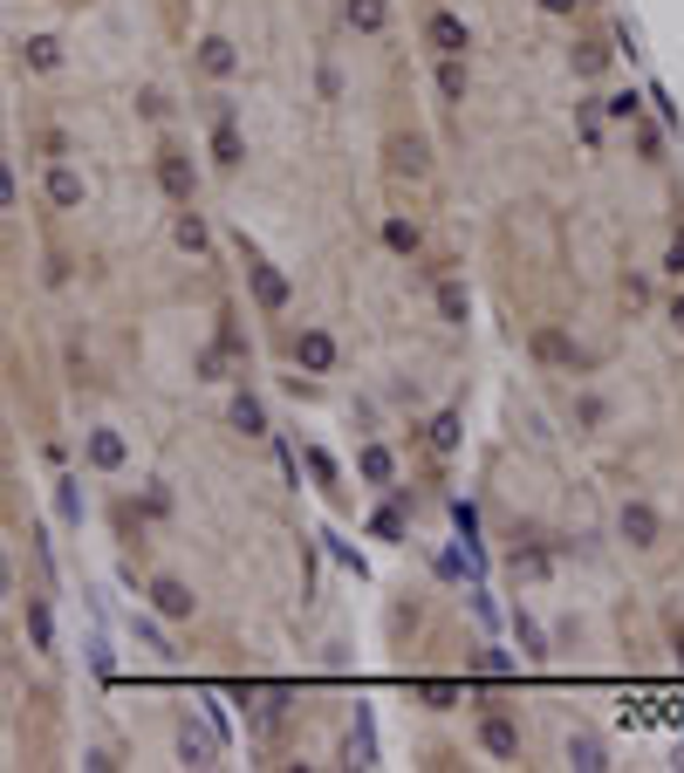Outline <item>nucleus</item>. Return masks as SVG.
Returning <instances> with one entry per match:
<instances>
[{"label":"nucleus","instance_id":"nucleus-11","mask_svg":"<svg viewBox=\"0 0 684 773\" xmlns=\"http://www.w3.org/2000/svg\"><path fill=\"white\" fill-rule=\"evenodd\" d=\"M616 534L629 540V548H657V540H664V513H657L650 500H623L616 507Z\"/></svg>","mask_w":684,"mask_h":773},{"label":"nucleus","instance_id":"nucleus-2","mask_svg":"<svg viewBox=\"0 0 684 773\" xmlns=\"http://www.w3.org/2000/svg\"><path fill=\"white\" fill-rule=\"evenodd\" d=\"M288 356H295V370H301V377H336V364H343V343L328 336L322 322H301L295 336H288Z\"/></svg>","mask_w":684,"mask_h":773},{"label":"nucleus","instance_id":"nucleus-20","mask_svg":"<svg viewBox=\"0 0 684 773\" xmlns=\"http://www.w3.org/2000/svg\"><path fill=\"white\" fill-rule=\"evenodd\" d=\"M384 247L397 253V261H418V253H424V226L404 219V213H384Z\"/></svg>","mask_w":684,"mask_h":773},{"label":"nucleus","instance_id":"nucleus-17","mask_svg":"<svg viewBox=\"0 0 684 773\" xmlns=\"http://www.w3.org/2000/svg\"><path fill=\"white\" fill-rule=\"evenodd\" d=\"M226 425H233L240 438H267V404H261V397H253L247 383H240V391L226 397Z\"/></svg>","mask_w":684,"mask_h":773},{"label":"nucleus","instance_id":"nucleus-22","mask_svg":"<svg viewBox=\"0 0 684 773\" xmlns=\"http://www.w3.org/2000/svg\"><path fill=\"white\" fill-rule=\"evenodd\" d=\"M568 69L581 75V83H596V75L610 69V41H575V56H568Z\"/></svg>","mask_w":684,"mask_h":773},{"label":"nucleus","instance_id":"nucleus-35","mask_svg":"<svg viewBox=\"0 0 684 773\" xmlns=\"http://www.w3.org/2000/svg\"><path fill=\"white\" fill-rule=\"evenodd\" d=\"M56 507H62V521H69V527L83 521V500H75V479H62V486H56Z\"/></svg>","mask_w":684,"mask_h":773},{"label":"nucleus","instance_id":"nucleus-19","mask_svg":"<svg viewBox=\"0 0 684 773\" xmlns=\"http://www.w3.org/2000/svg\"><path fill=\"white\" fill-rule=\"evenodd\" d=\"M343 21H349L363 41H376V35L391 28V0H343Z\"/></svg>","mask_w":684,"mask_h":773},{"label":"nucleus","instance_id":"nucleus-4","mask_svg":"<svg viewBox=\"0 0 684 773\" xmlns=\"http://www.w3.org/2000/svg\"><path fill=\"white\" fill-rule=\"evenodd\" d=\"M247 288H253V308H261V316H288V301H295V281L274 261H261V253H247Z\"/></svg>","mask_w":684,"mask_h":773},{"label":"nucleus","instance_id":"nucleus-28","mask_svg":"<svg viewBox=\"0 0 684 773\" xmlns=\"http://www.w3.org/2000/svg\"><path fill=\"white\" fill-rule=\"evenodd\" d=\"M137 117H144V123H165V117H171V96H165L158 83H144V90H137Z\"/></svg>","mask_w":684,"mask_h":773},{"label":"nucleus","instance_id":"nucleus-16","mask_svg":"<svg viewBox=\"0 0 684 773\" xmlns=\"http://www.w3.org/2000/svg\"><path fill=\"white\" fill-rule=\"evenodd\" d=\"M432 301H439V322H445V329H466V322H472V288H466L459 274H439Z\"/></svg>","mask_w":684,"mask_h":773},{"label":"nucleus","instance_id":"nucleus-23","mask_svg":"<svg viewBox=\"0 0 684 773\" xmlns=\"http://www.w3.org/2000/svg\"><path fill=\"white\" fill-rule=\"evenodd\" d=\"M568 418H575V431H602V425H610V397H596V391H581V397L568 404Z\"/></svg>","mask_w":684,"mask_h":773},{"label":"nucleus","instance_id":"nucleus-31","mask_svg":"<svg viewBox=\"0 0 684 773\" xmlns=\"http://www.w3.org/2000/svg\"><path fill=\"white\" fill-rule=\"evenodd\" d=\"M418 699L432 705V712H452V705L466 699V691H459V685H418Z\"/></svg>","mask_w":684,"mask_h":773},{"label":"nucleus","instance_id":"nucleus-7","mask_svg":"<svg viewBox=\"0 0 684 773\" xmlns=\"http://www.w3.org/2000/svg\"><path fill=\"white\" fill-rule=\"evenodd\" d=\"M192 69L206 75V83H233V75H240L247 62H240L233 35H199V48H192Z\"/></svg>","mask_w":684,"mask_h":773},{"label":"nucleus","instance_id":"nucleus-34","mask_svg":"<svg viewBox=\"0 0 684 773\" xmlns=\"http://www.w3.org/2000/svg\"><path fill=\"white\" fill-rule=\"evenodd\" d=\"M664 274H671V281H684V226L664 240Z\"/></svg>","mask_w":684,"mask_h":773},{"label":"nucleus","instance_id":"nucleus-15","mask_svg":"<svg viewBox=\"0 0 684 773\" xmlns=\"http://www.w3.org/2000/svg\"><path fill=\"white\" fill-rule=\"evenodd\" d=\"M240 699H247V726L261 739H274L288 726V691H240Z\"/></svg>","mask_w":684,"mask_h":773},{"label":"nucleus","instance_id":"nucleus-26","mask_svg":"<svg viewBox=\"0 0 684 773\" xmlns=\"http://www.w3.org/2000/svg\"><path fill=\"white\" fill-rule=\"evenodd\" d=\"M629 138H637V158H644V165H657V158H664V131H657V123L629 117Z\"/></svg>","mask_w":684,"mask_h":773},{"label":"nucleus","instance_id":"nucleus-37","mask_svg":"<svg viewBox=\"0 0 684 773\" xmlns=\"http://www.w3.org/2000/svg\"><path fill=\"white\" fill-rule=\"evenodd\" d=\"M623 301L629 308H650V281L644 274H623Z\"/></svg>","mask_w":684,"mask_h":773},{"label":"nucleus","instance_id":"nucleus-38","mask_svg":"<svg viewBox=\"0 0 684 773\" xmlns=\"http://www.w3.org/2000/svg\"><path fill=\"white\" fill-rule=\"evenodd\" d=\"M664 322H671V336L684 343V288H677V295H664Z\"/></svg>","mask_w":684,"mask_h":773},{"label":"nucleus","instance_id":"nucleus-36","mask_svg":"<svg viewBox=\"0 0 684 773\" xmlns=\"http://www.w3.org/2000/svg\"><path fill=\"white\" fill-rule=\"evenodd\" d=\"M535 8H541L548 21H575L581 8H589V0H535Z\"/></svg>","mask_w":684,"mask_h":773},{"label":"nucleus","instance_id":"nucleus-10","mask_svg":"<svg viewBox=\"0 0 684 773\" xmlns=\"http://www.w3.org/2000/svg\"><path fill=\"white\" fill-rule=\"evenodd\" d=\"M424 48H432V56H472V28H466V14H452V8L424 14Z\"/></svg>","mask_w":684,"mask_h":773},{"label":"nucleus","instance_id":"nucleus-6","mask_svg":"<svg viewBox=\"0 0 684 773\" xmlns=\"http://www.w3.org/2000/svg\"><path fill=\"white\" fill-rule=\"evenodd\" d=\"M83 466L89 473H123L131 466V438H123L117 425H89L83 431Z\"/></svg>","mask_w":684,"mask_h":773},{"label":"nucleus","instance_id":"nucleus-8","mask_svg":"<svg viewBox=\"0 0 684 773\" xmlns=\"http://www.w3.org/2000/svg\"><path fill=\"white\" fill-rule=\"evenodd\" d=\"M41 192H48V205H56V213H83V205H89V178L75 171L69 158H48Z\"/></svg>","mask_w":684,"mask_h":773},{"label":"nucleus","instance_id":"nucleus-33","mask_svg":"<svg viewBox=\"0 0 684 773\" xmlns=\"http://www.w3.org/2000/svg\"><path fill=\"white\" fill-rule=\"evenodd\" d=\"M199 383H226V349H199Z\"/></svg>","mask_w":684,"mask_h":773},{"label":"nucleus","instance_id":"nucleus-27","mask_svg":"<svg viewBox=\"0 0 684 773\" xmlns=\"http://www.w3.org/2000/svg\"><path fill=\"white\" fill-rule=\"evenodd\" d=\"M432 452L439 459L459 452V411H439V418H432Z\"/></svg>","mask_w":684,"mask_h":773},{"label":"nucleus","instance_id":"nucleus-5","mask_svg":"<svg viewBox=\"0 0 684 773\" xmlns=\"http://www.w3.org/2000/svg\"><path fill=\"white\" fill-rule=\"evenodd\" d=\"M527 349H535V364H541V370H568V377H575L581 364H589V356L575 349V336H568L562 322H541L535 336H527Z\"/></svg>","mask_w":684,"mask_h":773},{"label":"nucleus","instance_id":"nucleus-21","mask_svg":"<svg viewBox=\"0 0 684 773\" xmlns=\"http://www.w3.org/2000/svg\"><path fill=\"white\" fill-rule=\"evenodd\" d=\"M357 473H363L370 486H397V459H391V445H363V452H357Z\"/></svg>","mask_w":684,"mask_h":773},{"label":"nucleus","instance_id":"nucleus-24","mask_svg":"<svg viewBox=\"0 0 684 773\" xmlns=\"http://www.w3.org/2000/svg\"><path fill=\"white\" fill-rule=\"evenodd\" d=\"M28 637H35V651H41V657H56V616H48L41 596H28Z\"/></svg>","mask_w":684,"mask_h":773},{"label":"nucleus","instance_id":"nucleus-29","mask_svg":"<svg viewBox=\"0 0 684 773\" xmlns=\"http://www.w3.org/2000/svg\"><path fill=\"white\" fill-rule=\"evenodd\" d=\"M602 117H616V123L644 117V96H637V90H616V96H602Z\"/></svg>","mask_w":684,"mask_h":773},{"label":"nucleus","instance_id":"nucleus-40","mask_svg":"<svg viewBox=\"0 0 684 773\" xmlns=\"http://www.w3.org/2000/svg\"><path fill=\"white\" fill-rule=\"evenodd\" d=\"M671 651H677V664H684V623H677V630H671Z\"/></svg>","mask_w":684,"mask_h":773},{"label":"nucleus","instance_id":"nucleus-18","mask_svg":"<svg viewBox=\"0 0 684 773\" xmlns=\"http://www.w3.org/2000/svg\"><path fill=\"white\" fill-rule=\"evenodd\" d=\"M432 83H439V103H445V110H459V103L472 96V69H466V56H439V75H432Z\"/></svg>","mask_w":684,"mask_h":773},{"label":"nucleus","instance_id":"nucleus-12","mask_svg":"<svg viewBox=\"0 0 684 773\" xmlns=\"http://www.w3.org/2000/svg\"><path fill=\"white\" fill-rule=\"evenodd\" d=\"M206 158H213V171H240L247 165V138H240V123H233L226 103H219V123H213V138H206Z\"/></svg>","mask_w":684,"mask_h":773},{"label":"nucleus","instance_id":"nucleus-14","mask_svg":"<svg viewBox=\"0 0 684 773\" xmlns=\"http://www.w3.org/2000/svg\"><path fill=\"white\" fill-rule=\"evenodd\" d=\"M479 746H487L493 760H520L527 733H520V718H514V712H487V718H479Z\"/></svg>","mask_w":684,"mask_h":773},{"label":"nucleus","instance_id":"nucleus-13","mask_svg":"<svg viewBox=\"0 0 684 773\" xmlns=\"http://www.w3.org/2000/svg\"><path fill=\"white\" fill-rule=\"evenodd\" d=\"M171 247L192 253V261H206V253H213V226H206V213H199V199L171 213Z\"/></svg>","mask_w":684,"mask_h":773},{"label":"nucleus","instance_id":"nucleus-32","mask_svg":"<svg viewBox=\"0 0 684 773\" xmlns=\"http://www.w3.org/2000/svg\"><path fill=\"white\" fill-rule=\"evenodd\" d=\"M568 760H575V766H610V760H602V739H589V733L568 739Z\"/></svg>","mask_w":684,"mask_h":773},{"label":"nucleus","instance_id":"nucleus-3","mask_svg":"<svg viewBox=\"0 0 684 773\" xmlns=\"http://www.w3.org/2000/svg\"><path fill=\"white\" fill-rule=\"evenodd\" d=\"M151 171H158V192L171 199V205H192L199 199V165H192V151L185 144H158V158H151Z\"/></svg>","mask_w":684,"mask_h":773},{"label":"nucleus","instance_id":"nucleus-1","mask_svg":"<svg viewBox=\"0 0 684 773\" xmlns=\"http://www.w3.org/2000/svg\"><path fill=\"white\" fill-rule=\"evenodd\" d=\"M384 171L404 178V186H432V171H439L432 138H424V131H391L384 138Z\"/></svg>","mask_w":684,"mask_h":773},{"label":"nucleus","instance_id":"nucleus-30","mask_svg":"<svg viewBox=\"0 0 684 773\" xmlns=\"http://www.w3.org/2000/svg\"><path fill=\"white\" fill-rule=\"evenodd\" d=\"M137 507L151 513V521H171V486H165V479H151V486H144V500H137Z\"/></svg>","mask_w":684,"mask_h":773},{"label":"nucleus","instance_id":"nucleus-25","mask_svg":"<svg viewBox=\"0 0 684 773\" xmlns=\"http://www.w3.org/2000/svg\"><path fill=\"white\" fill-rule=\"evenodd\" d=\"M21 62H28L35 75H48V69H62V41H56V35H35L28 48H21Z\"/></svg>","mask_w":684,"mask_h":773},{"label":"nucleus","instance_id":"nucleus-39","mask_svg":"<svg viewBox=\"0 0 684 773\" xmlns=\"http://www.w3.org/2000/svg\"><path fill=\"white\" fill-rule=\"evenodd\" d=\"M0 213H14V178H8V165H0Z\"/></svg>","mask_w":684,"mask_h":773},{"label":"nucleus","instance_id":"nucleus-9","mask_svg":"<svg viewBox=\"0 0 684 773\" xmlns=\"http://www.w3.org/2000/svg\"><path fill=\"white\" fill-rule=\"evenodd\" d=\"M144 603L158 609L165 623H192V616H199V596H192V582H179V575H151Z\"/></svg>","mask_w":684,"mask_h":773}]
</instances>
